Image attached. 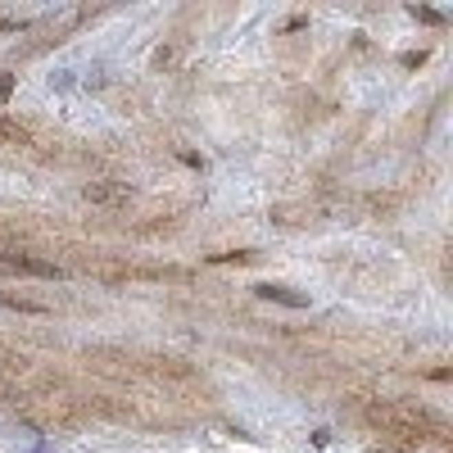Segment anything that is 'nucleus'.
Here are the masks:
<instances>
[{"instance_id": "4", "label": "nucleus", "mask_w": 453, "mask_h": 453, "mask_svg": "<svg viewBox=\"0 0 453 453\" xmlns=\"http://www.w3.org/2000/svg\"><path fill=\"white\" fill-rule=\"evenodd\" d=\"M259 295L263 299H277V304H286V308H304V295H295V291H286V286H259Z\"/></svg>"}, {"instance_id": "5", "label": "nucleus", "mask_w": 453, "mask_h": 453, "mask_svg": "<svg viewBox=\"0 0 453 453\" xmlns=\"http://www.w3.org/2000/svg\"><path fill=\"white\" fill-rule=\"evenodd\" d=\"M19 140H28V131L19 127V123L10 118H0V145H19Z\"/></svg>"}, {"instance_id": "1", "label": "nucleus", "mask_w": 453, "mask_h": 453, "mask_svg": "<svg viewBox=\"0 0 453 453\" xmlns=\"http://www.w3.org/2000/svg\"><path fill=\"white\" fill-rule=\"evenodd\" d=\"M358 412H363V421L381 435V440L399 444V449H421L431 435L444 431L435 412L412 408V403H403V399H363Z\"/></svg>"}, {"instance_id": "3", "label": "nucleus", "mask_w": 453, "mask_h": 453, "mask_svg": "<svg viewBox=\"0 0 453 453\" xmlns=\"http://www.w3.org/2000/svg\"><path fill=\"white\" fill-rule=\"evenodd\" d=\"M0 263H10V268H23V272H32V277H64V272L54 268V263H45V259H32V254H0Z\"/></svg>"}, {"instance_id": "8", "label": "nucleus", "mask_w": 453, "mask_h": 453, "mask_svg": "<svg viewBox=\"0 0 453 453\" xmlns=\"http://www.w3.org/2000/svg\"><path fill=\"white\" fill-rule=\"evenodd\" d=\"M0 32H19V19H0Z\"/></svg>"}, {"instance_id": "7", "label": "nucleus", "mask_w": 453, "mask_h": 453, "mask_svg": "<svg viewBox=\"0 0 453 453\" xmlns=\"http://www.w3.org/2000/svg\"><path fill=\"white\" fill-rule=\"evenodd\" d=\"M10 91H14V77H10V73H5V77H0V100L10 96Z\"/></svg>"}, {"instance_id": "2", "label": "nucleus", "mask_w": 453, "mask_h": 453, "mask_svg": "<svg viewBox=\"0 0 453 453\" xmlns=\"http://www.w3.org/2000/svg\"><path fill=\"white\" fill-rule=\"evenodd\" d=\"M87 200H91V204H127L131 191L123 182H91L87 186Z\"/></svg>"}, {"instance_id": "6", "label": "nucleus", "mask_w": 453, "mask_h": 453, "mask_svg": "<svg viewBox=\"0 0 453 453\" xmlns=\"http://www.w3.org/2000/svg\"><path fill=\"white\" fill-rule=\"evenodd\" d=\"M0 304H5V308H19V313H45L41 304H32V299H10V295H0Z\"/></svg>"}]
</instances>
